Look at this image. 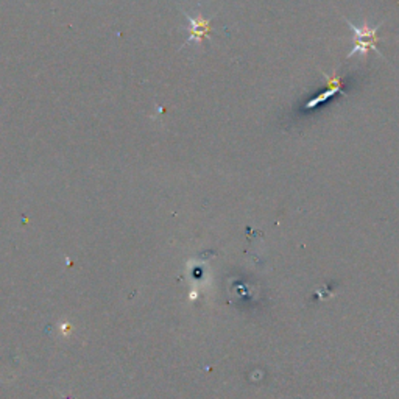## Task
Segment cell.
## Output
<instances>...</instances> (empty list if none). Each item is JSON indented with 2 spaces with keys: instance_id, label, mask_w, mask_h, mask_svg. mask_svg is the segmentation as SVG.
<instances>
[{
  "instance_id": "6da1fadb",
  "label": "cell",
  "mask_w": 399,
  "mask_h": 399,
  "mask_svg": "<svg viewBox=\"0 0 399 399\" xmlns=\"http://www.w3.org/2000/svg\"><path fill=\"white\" fill-rule=\"evenodd\" d=\"M345 20H346V24L351 27L352 36H354L352 38L354 46H352V50L348 54V58H352L356 54L365 55L368 50H374L379 56H383L381 49L378 47V42H379L378 30L381 28V24H378L376 27H369L368 24L357 27V25H354L351 20L348 19H345Z\"/></svg>"
},
{
  "instance_id": "7a4b0ae2",
  "label": "cell",
  "mask_w": 399,
  "mask_h": 399,
  "mask_svg": "<svg viewBox=\"0 0 399 399\" xmlns=\"http://www.w3.org/2000/svg\"><path fill=\"white\" fill-rule=\"evenodd\" d=\"M184 16H186L189 20V38L186 44H190V42L203 44L206 39L211 38V33H212L211 19L204 18L202 13H198L197 16H189L188 13H184Z\"/></svg>"
}]
</instances>
